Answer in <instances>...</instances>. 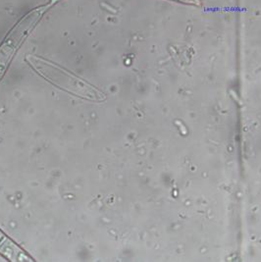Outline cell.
Here are the masks:
<instances>
[{
	"label": "cell",
	"mask_w": 261,
	"mask_h": 262,
	"mask_svg": "<svg viewBox=\"0 0 261 262\" xmlns=\"http://www.w3.org/2000/svg\"><path fill=\"white\" fill-rule=\"evenodd\" d=\"M27 61H29L30 65L39 75L54 85L59 86L60 89H63L75 96L92 100H102L103 95L100 92H98L90 83L83 82V80L76 77L74 74L61 68L57 64L33 56L28 57Z\"/></svg>",
	"instance_id": "obj_1"
},
{
	"label": "cell",
	"mask_w": 261,
	"mask_h": 262,
	"mask_svg": "<svg viewBox=\"0 0 261 262\" xmlns=\"http://www.w3.org/2000/svg\"><path fill=\"white\" fill-rule=\"evenodd\" d=\"M59 0H51L49 3L39 6L32 12L28 13L24 18L13 28L12 31L0 47V80L12 60L15 52L20 48L25 38L35 28L42 15Z\"/></svg>",
	"instance_id": "obj_2"
},
{
	"label": "cell",
	"mask_w": 261,
	"mask_h": 262,
	"mask_svg": "<svg viewBox=\"0 0 261 262\" xmlns=\"http://www.w3.org/2000/svg\"><path fill=\"white\" fill-rule=\"evenodd\" d=\"M0 253L10 261H32V258L2 232H0Z\"/></svg>",
	"instance_id": "obj_3"
},
{
	"label": "cell",
	"mask_w": 261,
	"mask_h": 262,
	"mask_svg": "<svg viewBox=\"0 0 261 262\" xmlns=\"http://www.w3.org/2000/svg\"><path fill=\"white\" fill-rule=\"evenodd\" d=\"M170 1H175L179 3L188 4V5H195V6L201 5V0H170Z\"/></svg>",
	"instance_id": "obj_4"
}]
</instances>
